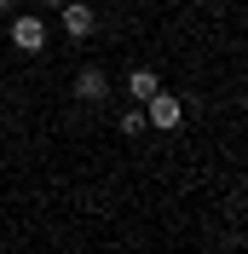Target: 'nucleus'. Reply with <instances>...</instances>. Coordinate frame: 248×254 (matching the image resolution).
<instances>
[{
    "mask_svg": "<svg viewBox=\"0 0 248 254\" xmlns=\"http://www.w3.org/2000/svg\"><path fill=\"white\" fill-rule=\"evenodd\" d=\"M144 122H150V127H162V133H168V127H179V122H185V104H179V98H173V93H162V87H156V93L144 98Z\"/></svg>",
    "mask_w": 248,
    "mask_h": 254,
    "instance_id": "nucleus-1",
    "label": "nucleus"
},
{
    "mask_svg": "<svg viewBox=\"0 0 248 254\" xmlns=\"http://www.w3.org/2000/svg\"><path fill=\"white\" fill-rule=\"evenodd\" d=\"M12 47L17 52H41L47 47V23H41V17H17L12 23Z\"/></svg>",
    "mask_w": 248,
    "mask_h": 254,
    "instance_id": "nucleus-3",
    "label": "nucleus"
},
{
    "mask_svg": "<svg viewBox=\"0 0 248 254\" xmlns=\"http://www.w3.org/2000/svg\"><path fill=\"white\" fill-rule=\"evenodd\" d=\"M75 93L87 98V104H98V98L110 93V81H104V69H81V75H75Z\"/></svg>",
    "mask_w": 248,
    "mask_h": 254,
    "instance_id": "nucleus-4",
    "label": "nucleus"
},
{
    "mask_svg": "<svg viewBox=\"0 0 248 254\" xmlns=\"http://www.w3.org/2000/svg\"><path fill=\"white\" fill-rule=\"evenodd\" d=\"M47 6H63V0H47Z\"/></svg>",
    "mask_w": 248,
    "mask_h": 254,
    "instance_id": "nucleus-8",
    "label": "nucleus"
},
{
    "mask_svg": "<svg viewBox=\"0 0 248 254\" xmlns=\"http://www.w3.org/2000/svg\"><path fill=\"white\" fill-rule=\"evenodd\" d=\"M58 12H63V29H69V41H87V35L98 29V17H93V6H81V0H63Z\"/></svg>",
    "mask_w": 248,
    "mask_h": 254,
    "instance_id": "nucleus-2",
    "label": "nucleus"
},
{
    "mask_svg": "<svg viewBox=\"0 0 248 254\" xmlns=\"http://www.w3.org/2000/svg\"><path fill=\"white\" fill-rule=\"evenodd\" d=\"M150 93H156V69H133V75H127V98H139V104H144Z\"/></svg>",
    "mask_w": 248,
    "mask_h": 254,
    "instance_id": "nucleus-5",
    "label": "nucleus"
},
{
    "mask_svg": "<svg viewBox=\"0 0 248 254\" xmlns=\"http://www.w3.org/2000/svg\"><path fill=\"white\" fill-rule=\"evenodd\" d=\"M6 6H12V0H0V12H6Z\"/></svg>",
    "mask_w": 248,
    "mask_h": 254,
    "instance_id": "nucleus-7",
    "label": "nucleus"
},
{
    "mask_svg": "<svg viewBox=\"0 0 248 254\" xmlns=\"http://www.w3.org/2000/svg\"><path fill=\"white\" fill-rule=\"evenodd\" d=\"M144 127H150V122H144V110H127V116H122V133H127V139L144 133Z\"/></svg>",
    "mask_w": 248,
    "mask_h": 254,
    "instance_id": "nucleus-6",
    "label": "nucleus"
}]
</instances>
